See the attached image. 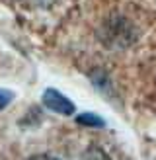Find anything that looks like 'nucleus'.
I'll return each mask as SVG.
<instances>
[{
    "instance_id": "f03ea898",
    "label": "nucleus",
    "mask_w": 156,
    "mask_h": 160,
    "mask_svg": "<svg viewBox=\"0 0 156 160\" xmlns=\"http://www.w3.org/2000/svg\"><path fill=\"white\" fill-rule=\"evenodd\" d=\"M76 121L80 123L82 127H104L105 125L104 119L98 117V115H94V113H82V115L76 117Z\"/></svg>"
},
{
    "instance_id": "f257e3e1",
    "label": "nucleus",
    "mask_w": 156,
    "mask_h": 160,
    "mask_svg": "<svg viewBox=\"0 0 156 160\" xmlns=\"http://www.w3.org/2000/svg\"><path fill=\"white\" fill-rule=\"evenodd\" d=\"M43 106L47 109L55 111V113H59V115H72L76 111L74 103L66 96H62L59 90H55V88H47L43 92Z\"/></svg>"
},
{
    "instance_id": "7ed1b4c3",
    "label": "nucleus",
    "mask_w": 156,
    "mask_h": 160,
    "mask_svg": "<svg viewBox=\"0 0 156 160\" xmlns=\"http://www.w3.org/2000/svg\"><path fill=\"white\" fill-rule=\"evenodd\" d=\"M80 160H109V156H107L100 147H88V148L82 152Z\"/></svg>"
},
{
    "instance_id": "39448f33",
    "label": "nucleus",
    "mask_w": 156,
    "mask_h": 160,
    "mask_svg": "<svg viewBox=\"0 0 156 160\" xmlns=\"http://www.w3.org/2000/svg\"><path fill=\"white\" fill-rule=\"evenodd\" d=\"M14 100V92L12 90H4V88H0V109L8 108Z\"/></svg>"
},
{
    "instance_id": "423d86ee",
    "label": "nucleus",
    "mask_w": 156,
    "mask_h": 160,
    "mask_svg": "<svg viewBox=\"0 0 156 160\" xmlns=\"http://www.w3.org/2000/svg\"><path fill=\"white\" fill-rule=\"evenodd\" d=\"M29 160H59V158H53V156H33Z\"/></svg>"
},
{
    "instance_id": "20e7f679",
    "label": "nucleus",
    "mask_w": 156,
    "mask_h": 160,
    "mask_svg": "<svg viewBox=\"0 0 156 160\" xmlns=\"http://www.w3.org/2000/svg\"><path fill=\"white\" fill-rule=\"evenodd\" d=\"M16 2L27 8H49L55 0H16Z\"/></svg>"
}]
</instances>
